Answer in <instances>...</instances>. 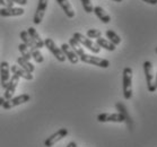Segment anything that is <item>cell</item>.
<instances>
[{
    "instance_id": "cell-33",
    "label": "cell",
    "mask_w": 157,
    "mask_h": 147,
    "mask_svg": "<svg viewBox=\"0 0 157 147\" xmlns=\"http://www.w3.org/2000/svg\"><path fill=\"white\" fill-rule=\"evenodd\" d=\"M155 85H156V90H157V72H156V76H155Z\"/></svg>"
},
{
    "instance_id": "cell-26",
    "label": "cell",
    "mask_w": 157,
    "mask_h": 147,
    "mask_svg": "<svg viewBox=\"0 0 157 147\" xmlns=\"http://www.w3.org/2000/svg\"><path fill=\"white\" fill-rule=\"evenodd\" d=\"M86 36H87L88 39H98V37H102V32H101L100 29H90L87 31Z\"/></svg>"
},
{
    "instance_id": "cell-22",
    "label": "cell",
    "mask_w": 157,
    "mask_h": 147,
    "mask_svg": "<svg viewBox=\"0 0 157 147\" xmlns=\"http://www.w3.org/2000/svg\"><path fill=\"white\" fill-rule=\"evenodd\" d=\"M69 45H70V48H71L72 50L75 51V53L78 56V58L82 56V53H85V51H84V49L82 48V45H80V43H79L78 41H76L74 37H71V39H69Z\"/></svg>"
},
{
    "instance_id": "cell-29",
    "label": "cell",
    "mask_w": 157,
    "mask_h": 147,
    "mask_svg": "<svg viewBox=\"0 0 157 147\" xmlns=\"http://www.w3.org/2000/svg\"><path fill=\"white\" fill-rule=\"evenodd\" d=\"M14 4H17L19 5V6H25V5H27V2H29V0H11Z\"/></svg>"
},
{
    "instance_id": "cell-10",
    "label": "cell",
    "mask_w": 157,
    "mask_h": 147,
    "mask_svg": "<svg viewBox=\"0 0 157 147\" xmlns=\"http://www.w3.org/2000/svg\"><path fill=\"white\" fill-rule=\"evenodd\" d=\"M97 121L98 122H117L122 123L125 122L124 118L120 113H101L97 115Z\"/></svg>"
},
{
    "instance_id": "cell-1",
    "label": "cell",
    "mask_w": 157,
    "mask_h": 147,
    "mask_svg": "<svg viewBox=\"0 0 157 147\" xmlns=\"http://www.w3.org/2000/svg\"><path fill=\"white\" fill-rule=\"evenodd\" d=\"M122 91L123 97L130 100L132 97V69L130 67H125L122 72Z\"/></svg>"
},
{
    "instance_id": "cell-25",
    "label": "cell",
    "mask_w": 157,
    "mask_h": 147,
    "mask_svg": "<svg viewBox=\"0 0 157 147\" xmlns=\"http://www.w3.org/2000/svg\"><path fill=\"white\" fill-rule=\"evenodd\" d=\"M18 50H19V52H21V57L24 58L25 60H31L32 59V57H31V52H29V48L26 47L24 43H21L18 44Z\"/></svg>"
},
{
    "instance_id": "cell-6",
    "label": "cell",
    "mask_w": 157,
    "mask_h": 147,
    "mask_svg": "<svg viewBox=\"0 0 157 147\" xmlns=\"http://www.w3.org/2000/svg\"><path fill=\"white\" fill-rule=\"evenodd\" d=\"M44 47L47 48L48 50L53 54L54 57H56V59H57L59 62H64V61H66L67 58L64 57L63 52L61 51L60 48H58V45L56 44V42H54L52 39L48 37V39L44 40Z\"/></svg>"
},
{
    "instance_id": "cell-2",
    "label": "cell",
    "mask_w": 157,
    "mask_h": 147,
    "mask_svg": "<svg viewBox=\"0 0 157 147\" xmlns=\"http://www.w3.org/2000/svg\"><path fill=\"white\" fill-rule=\"evenodd\" d=\"M79 60L82 61V62H85V64H89V65L100 67V68L105 69L110 67V61L109 60L103 59V58L96 57V56H92V54L82 53V56L79 57Z\"/></svg>"
},
{
    "instance_id": "cell-15",
    "label": "cell",
    "mask_w": 157,
    "mask_h": 147,
    "mask_svg": "<svg viewBox=\"0 0 157 147\" xmlns=\"http://www.w3.org/2000/svg\"><path fill=\"white\" fill-rule=\"evenodd\" d=\"M58 2V5L61 7V9L63 10V13L66 14V16L68 18H74L75 17V10L72 6L70 5L69 0H56Z\"/></svg>"
},
{
    "instance_id": "cell-7",
    "label": "cell",
    "mask_w": 157,
    "mask_h": 147,
    "mask_svg": "<svg viewBox=\"0 0 157 147\" xmlns=\"http://www.w3.org/2000/svg\"><path fill=\"white\" fill-rule=\"evenodd\" d=\"M48 4H49V0H39L35 14H34V17H33V23L35 25H40L42 23L43 17H44L45 11L48 9Z\"/></svg>"
},
{
    "instance_id": "cell-21",
    "label": "cell",
    "mask_w": 157,
    "mask_h": 147,
    "mask_svg": "<svg viewBox=\"0 0 157 147\" xmlns=\"http://www.w3.org/2000/svg\"><path fill=\"white\" fill-rule=\"evenodd\" d=\"M105 35H106V37L109 39V41H110L111 43H113L115 47L121 43V37H120L114 31H112V29H106Z\"/></svg>"
},
{
    "instance_id": "cell-31",
    "label": "cell",
    "mask_w": 157,
    "mask_h": 147,
    "mask_svg": "<svg viewBox=\"0 0 157 147\" xmlns=\"http://www.w3.org/2000/svg\"><path fill=\"white\" fill-rule=\"evenodd\" d=\"M67 147H78V146H77V144H76L75 141H70V143L67 145Z\"/></svg>"
},
{
    "instance_id": "cell-16",
    "label": "cell",
    "mask_w": 157,
    "mask_h": 147,
    "mask_svg": "<svg viewBox=\"0 0 157 147\" xmlns=\"http://www.w3.org/2000/svg\"><path fill=\"white\" fill-rule=\"evenodd\" d=\"M27 33H29V35L31 36V39L33 40V42L35 44V47L37 49H42L44 48V41L41 39V36L37 32H36V29L34 27H29L27 29Z\"/></svg>"
},
{
    "instance_id": "cell-35",
    "label": "cell",
    "mask_w": 157,
    "mask_h": 147,
    "mask_svg": "<svg viewBox=\"0 0 157 147\" xmlns=\"http://www.w3.org/2000/svg\"><path fill=\"white\" fill-rule=\"evenodd\" d=\"M155 51H156V53H157V48H156V49H155Z\"/></svg>"
},
{
    "instance_id": "cell-32",
    "label": "cell",
    "mask_w": 157,
    "mask_h": 147,
    "mask_svg": "<svg viewBox=\"0 0 157 147\" xmlns=\"http://www.w3.org/2000/svg\"><path fill=\"white\" fill-rule=\"evenodd\" d=\"M5 97H2V96H0V106H2V104L5 103Z\"/></svg>"
},
{
    "instance_id": "cell-5",
    "label": "cell",
    "mask_w": 157,
    "mask_h": 147,
    "mask_svg": "<svg viewBox=\"0 0 157 147\" xmlns=\"http://www.w3.org/2000/svg\"><path fill=\"white\" fill-rule=\"evenodd\" d=\"M29 100H31V96H29L27 93L21 94V95H18V96L11 97L10 100L5 101V103L2 104V108H4L5 110H10V109L15 108V106H18V105L27 103Z\"/></svg>"
},
{
    "instance_id": "cell-24",
    "label": "cell",
    "mask_w": 157,
    "mask_h": 147,
    "mask_svg": "<svg viewBox=\"0 0 157 147\" xmlns=\"http://www.w3.org/2000/svg\"><path fill=\"white\" fill-rule=\"evenodd\" d=\"M29 52H31V57L34 59V61H35L36 64H42L43 61H44V57H43V54L41 53L40 49L33 48V49H29Z\"/></svg>"
},
{
    "instance_id": "cell-3",
    "label": "cell",
    "mask_w": 157,
    "mask_h": 147,
    "mask_svg": "<svg viewBox=\"0 0 157 147\" xmlns=\"http://www.w3.org/2000/svg\"><path fill=\"white\" fill-rule=\"evenodd\" d=\"M72 37H74L76 41H78L79 43H80V45L87 48V49H88L89 51H92L93 53L97 54V53H100L101 52V48L98 47L95 42H93L92 40L88 39L87 36H85L84 34H82V33H79V32L74 33Z\"/></svg>"
},
{
    "instance_id": "cell-8",
    "label": "cell",
    "mask_w": 157,
    "mask_h": 147,
    "mask_svg": "<svg viewBox=\"0 0 157 147\" xmlns=\"http://www.w3.org/2000/svg\"><path fill=\"white\" fill-rule=\"evenodd\" d=\"M68 129L66 128H61L58 131H56L54 133H52L50 137H48L47 139L44 140V146L45 147H52L54 146L58 141H60L61 139H63L64 137L68 135Z\"/></svg>"
},
{
    "instance_id": "cell-19",
    "label": "cell",
    "mask_w": 157,
    "mask_h": 147,
    "mask_svg": "<svg viewBox=\"0 0 157 147\" xmlns=\"http://www.w3.org/2000/svg\"><path fill=\"white\" fill-rule=\"evenodd\" d=\"M96 44L100 48H103V49H105V50H107V51H114L115 49H117V47H115L114 44L111 43L107 39H103V37L96 39Z\"/></svg>"
},
{
    "instance_id": "cell-34",
    "label": "cell",
    "mask_w": 157,
    "mask_h": 147,
    "mask_svg": "<svg viewBox=\"0 0 157 147\" xmlns=\"http://www.w3.org/2000/svg\"><path fill=\"white\" fill-rule=\"evenodd\" d=\"M113 1H115V2H121L122 0H113Z\"/></svg>"
},
{
    "instance_id": "cell-30",
    "label": "cell",
    "mask_w": 157,
    "mask_h": 147,
    "mask_svg": "<svg viewBox=\"0 0 157 147\" xmlns=\"http://www.w3.org/2000/svg\"><path fill=\"white\" fill-rule=\"evenodd\" d=\"M144 2H146V4L148 5H153V6H155V5H157V0H143Z\"/></svg>"
},
{
    "instance_id": "cell-13",
    "label": "cell",
    "mask_w": 157,
    "mask_h": 147,
    "mask_svg": "<svg viewBox=\"0 0 157 147\" xmlns=\"http://www.w3.org/2000/svg\"><path fill=\"white\" fill-rule=\"evenodd\" d=\"M25 10L21 7H10V8H1L0 9V16L1 17H16L24 15Z\"/></svg>"
},
{
    "instance_id": "cell-4",
    "label": "cell",
    "mask_w": 157,
    "mask_h": 147,
    "mask_svg": "<svg viewBox=\"0 0 157 147\" xmlns=\"http://www.w3.org/2000/svg\"><path fill=\"white\" fill-rule=\"evenodd\" d=\"M144 72H145V77H146L147 88L150 93L156 92V85H155V76H154V68L153 64L150 61H145L144 62Z\"/></svg>"
},
{
    "instance_id": "cell-11",
    "label": "cell",
    "mask_w": 157,
    "mask_h": 147,
    "mask_svg": "<svg viewBox=\"0 0 157 147\" xmlns=\"http://www.w3.org/2000/svg\"><path fill=\"white\" fill-rule=\"evenodd\" d=\"M9 72H10V69H9V64L7 61L0 62V84H1L2 88L7 87V84L10 79Z\"/></svg>"
},
{
    "instance_id": "cell-27",
    "label": "cell",
    "mask_w": 157,
    "mask_h": 147,
    "mask_svg": "<svg viewBox=\"0 0 157 147\" xmlns=\"http://www.w3.org/2000/svg\"><path fill=\"white\" fill-rule=\"evenodd\" d=\"M80 1H82L84 10H85L87 14H92L94 10V6H93V4H92V0H80Z\"/></svg>"
},
{
    "instance_id": "cell-12",
    "label": "cell",
    "mask_w": 157,
    "mask_h": 147,
    "mask_svg": "<svg viewBox=\"0 0 157 147\" xmlns=\"http://www.w3.org/2000/svg\"><path fill=\"white\" fill-rule=\"evenodd\" d=\"M60 49H61V51L63 52L64 57H66L69 61H70V64H72V65H76V64H78V61H79L78 56L75 53V51L72 50L68 43H62V44H61Z\"/></svg>"
},
{
    "instance_id": "cell-9",
    "label": "cell",
    "mask_w": 157,
    "mask_h": 147,
    "mask_svg": "<svg viewBox=\"0 0 157 147\" xmlns=\"http://www.w3.org/2000/svg\"><path fill=\"white\" fill-rule=\"evenodd\" d=\"M18 84H19V77L17 75H13L8 82L7 87L5 88V100H10L11 97L14 96V93L16 92Z\"/></svg>"
},
{
    "instance_id": "cell-20",
    "label": "cell",
    "mask_w": 157,
    "mask_h": 147,
    "mask_svg": "<svg viewBox=\"0 0 157 147\" xmlns=\"http://www.w3.org/2000/svg\"><path fill=\"white\" fill-rule=\"evenodd\" d=\"M115 108L118 109V111H120L119 113H120V114L124 118L125 122H127V123L129 125V127H130V126H131V123H132V121H131V118H130V115H129L128 111H127V108H125L121 102H118V103L115 104Z\"/></svg>"
},
{
    "instance_id": "cell-17",
    "label": "cell",
    "mask_w": 157,
    "mask_h": 147,
    "mask_svg": "<svg viewBox=\"0 0 157 147\" xmlns=\"http://www.w3.org/2000/svg\"><path fill=\"white\" fill-rule=\"evenodd\" d=\"M93 13L96 15V17L100 19L101 22L104 23V24H109L111 22V16L107 14L106 11L104 10L103 8L100 7V6H96V7H94V10Z\"/></svg>"
},
{
    "instance_id": "cell-28",
    "label": "cell",
    "mask_w": 157,
    "mask_h": 147,
    "mask_svg": "<svg viewBox=\"0 0 157 147\" xmlns=\"http://www.w3.org/2000/svg\"><path fill=\"white\" fill-rule=\"evenodd\" d=\"M0 5L4 6L5 8H10V7H14L15 4L11 0H0Z\"/></svg>"
},
{
    "instance_id": "cell-18",
    "label": "cell",
    "mask_w": 157,
    "mask_h": 147,
    "mask_svg": "<svg viewBox=\"0 0 157 147\" xmlns=\"http://www.w3.org/2000/svg\"><path fill=\"white\" fill-rule=\"evenodd\" d=\"M17 64H18V66H19L21 68H23L24 70H26V72H31V74H33V72H34V70H35V66L33 65L31 61L25 60L24 58H21V57L17 58Z\"/></svg>"
},
{
    "instance_id": "cell-14",
    "label": "cell",
    "mask_w": 157,
    "mask_h": 147,
    "mask_svg": "<svg viewBox=\"0 0 157 147\" xmlns=\"http://www.w3.org/2000/svg\"><path fill=\"white\" fill-rule=\"evenodd\" d=\"M10 72H13V75H17L19 78H24V79H26V80H33V79H34V75H33V74L24 70V69L21 68L18 65L11 66Z\"/></svg>"
},
{
    "instance_id": "cell-23",
    "label": "cell",
    "mask_w": 157,
    "mask_h": 147,
    "mask_svg": "<svg viewBox=\"0 0 157 147\" xmlns=\"http://www.w3.org/2000/svg\"><path fill=\"white\" fill-rule=\"evenodd\" d=\"M19 36H21V40L23 41V43L25 44L27 48H29V49L36 48L35 44H34V42H33V40L31 39V36L29 35L27 31H21V32L19 33Z\"/></svg>"
}]
</instances>
